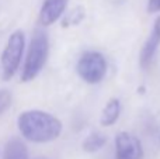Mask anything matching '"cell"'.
<instances>
[{
  "instance_id": "5b68a950",
  "label": "cell",
  "mask_w": 160,
  "mask_h": 159,
  "mask_svg": "<svg viewBox=\"0 0 160 159\" xmlns=\"http://www.w3.org/2000/svg\"><path fill=\"white\" fill-rule=\"evenodd\" d=\"M115 159H143L142 144L133 134L119 132L115 137Z\"/></svg>"
},
{
  "instance_id": "277c9868",
  "label": "cell",
  "mask_w": 160,
  "mask_h": 159,
  "mask_svg": "<svg viewBox=\"0 0 160 159\" xmlns=\"http://www.w3.org/2000/svg\"><path fill=\"white\" fill-rule=\"evenodd\" d=\"M78 75L86 83L96 85L104 79L107 73V62L102 54L97 51H87L79 58L76 65Z\"/></svg>"
},
{
  "instance_id": "8fae6325",
  "label": "cell",
  "mask_w": 160,
  "mask_h": 159,
  "mask_svg": "<svg viewBox=\"0 0 160 159\" xmlns=\"http://www.w3.org/2000/svg\"><path fill=\"white\" fill-rule=\"evenodd\" d=\"M84 16H86L84 8H83L82 6H78V7H75L72 11H69V13L65 16V18L62 20V25H63V27L78 25L84 20Z\"/></svg>"
},
{
  "instance_id": "4fadbf2b",
  "label": "cell",
  "mask_w": 160,
  "mask_h": 159,
  "mask_svg": "<svg viewBox=\"0 0 160 159\" xmlns=\"http://www.w3.org/2000/svg\"><path fill=\"white\" fill-rule=\"evenodd\" d=\"M148 11L149 13L160 11V0H148Z\"/></svg>"
},
{
  "instance_id": "9c48e42d",
  "label": "cell",
  "mask_w": 160,
  "mask_h": 159,
  "mask_svg": "<svg viewBox=\"0 0 160 159\" xmlns=\"http://www.w3.org/2000/svg\"><path fill=\"white\" fill-rule=\"evenodd\" d=\"M119 113H121V103H119V100L118 99H110L108 103L105 104V107L102 109L101 118H100L101 126L111 127L112 124H115L119 117Z\"/></svg>"
},
{
  "instance_id": "30bf717a",
  "label": "cell",
  "mask_w": 160,
  "mask_h": 159,
  "mask_svg": "<svg viewBox=\"0 0 160 159\" xmlns=\"http://www.w3.org/2000/svg\"><path fill=\"white\" fill-rule=\"evenodd\" d=\"M105 142H107V137H105L104 134H101V132L96 131L86 137V140L83 141V144H82V148L84 149L86 152H90L91 154V152L100 151V149L105 145Z\"/></svg>"
},
{
  "instance_id": "ba28073f",
  "label": "cell",
  "mask_w": 160,
  "mask_h": 159,
  "mask_svg": "<svg viewBox=\"0 0 160 159\" xmlns=\"http://www.w3.org/2000/svg\"><path fill=\"white\" fill-rule=\"evenodd\" d=\"M3 159H30L28 148L20 138H11L6 142Z\"/></svg>"
},
{
  "instance_id": "5bb4252c",
  "label": "cell",
  "mask_w": 160,
  "mask_h": 159,
  "mask_svg": "<svg viewBox=\"0 0 160 159\" xmlns=\"http://www.w3.org/2000/svg\"><path fill=\"white\" fill-rule=\"evenodd\" d=\"M37 159H47V158H37Z\"/></svg>"
},
{
  "instance_id": "3957f363",
  "label": "cell",
  "mask_w": 160,
  "mask_h": 159,
  "mask_svg": "<svg viewBox=\"0 0 160 159\" xmlns=\"http://www.w3.org/2000/svg\"><path fill=\"white\" fill-rule=\"evenodd\" d=\"M25 48V37L21 30H17L8 37L7 44L0 56L3 80H10L18 70Z\"/></svg>"
},
{
  "instance_id": "52a82bcc",
  "label": "cell",
  "mask_w": 160,
  "mask_h": 159,
  "mask_svg": "<svg viewBox=\"0 0 160 159\" xmlns=\"http://www.w3.org/2000/svg\"><path fill=\"white\" fill-rule=\"evenodd\" d=\"M159 45H160V16L155 20V23H153L152 31H150L149 37H148L146 42L143 44V48H142V51H141L139 61H141L142 68L146 69L150 65V62H152Z\"/></svg>"
},
{
  "instance_id": "7a4b0ae2",
  "label": "cell",
  "mask_w": 160,
  "mask_h": 159,
  "mask_svg": "<svg viewBox=\"0 0 160 159\" xmlns=\"http://www.w3.org/2000/svg\"><path fill=\"white\" fill-rule=\"evenodd\" d=\"M49 54V39L44 30H37L32 34L30 41L27 55H25L24 66L21 70V80L31 82L41 73Z\"/></svg>"
},
{
  "instance_id": "7c38bea8",
  "label": "cell",
  "mask_w": 160,
  "mask_h": 159,
  "mask_svg": "<svg viewBox=\"0 0 160 159\" xmlns=\"http://www.w3.org/2000/svg\"><path fill=\"white\" fill-rule=\"evenodd\" d=\"M13 104V96L7 89L0 90V115H3Z\"/></svg>"
},
{
  "instance_id": "6da1fadb",
  "label": "cell",
  "mask_w": 160,
  "mask_h": 159,
  "mask_svg": "<svg viewBox=\"0 0 160 159\" xmlns=\"http://www.w3.org/2000/svg\"><path fill=\"white\" fill-rule=\"evenodd\" d=\"M17 126L25 140L37 144L51 142L62 132L61 120L42 110L22 111L17 118Z\"/></svg>"
},
{
  "instance_id": "8992f818",
  "label": "cell",
  "mask_w": 160,
  "mask_h": 159,
  "mask_svg": "<svg viewBox=\"0 0 160 159\" xmlns=\"http://www.w3.org/2000/svg\"><path fill=\"white\" fill-rule=\"evenodd\" d=\"M68 2L69 0H44L41 10H39V24L47 27V25H51L55 21H58L66 10Z\"/></svg>"
}]
</instances>
